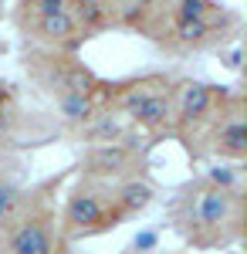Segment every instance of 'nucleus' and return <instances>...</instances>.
<instances>
[{"mask_svg": "<svg viewBox=\"0 0 247 254\" xmlns=\"http://www.w3.org/2000/svg\"><path fill=\"white\" fill-rule=\"evenodd\" d=\"M119 217L122 214L115 210V203H109L98 190L78 187L68 196V207H64V241H78V237L109 231V227H115Z\"/></svg>", "mask_w": 247, "mask_h": 254, "instance_id": "f257e3e1", "label": "nucleus"}, {"mask_svg": "<svg viewBox=\"0 0 247 254\" xmlns=\"http://www.w3.org/2000/svg\"><path fill=\"white\" fill-rule=\"evenodd\" d=\"M3 248L10 254H51L58 248L55 217L41 210V214H31L24 220H14V231L3 237Z\"/></svg>", "mask_w": 247, "mask_h": 254, "instance_id": "f03ea898", "label": "nucleus"}, {"mask_svg": "<svg viewBox=\"0 0 247 254\" xmlns=\"http://www.w3.org/2000/svg\"><path fill=\"white\" fill-rule=\"evenodd\" d=\"M237 210H241L237 190H224V187H213V183H210L207 190L196 193L190 220H196V224L207 227V231H220L224 224H234V220H237Z\"/></svg>", "mask_w": 247, "mask_h": 254, "instance_id": "7ed1b4c3", "label": "nucleus"}, {"mask_svg": "<svg viewBox=\"0 0 247 254\" xmlns=\"http://www.w3.org/2000/svg\"><path fill=\"white\" fill-rule=\"evenodd\" d=\"M88 176L95 180H122L135 170V153L129 146H122V139L115 142H95L85 156V166H81Z\"/></svg>", "mask_w": 247, "mask_h": 254, "instance_id": "20e7f679", "label": "nucleus"}, {"mask_svg": "<svg viewBox=\"0 0 247 254\" xmlns=\"http://www.w3.org/2000/svg\"><path fill=\"white\" fill-rule=\"evenodd\" d=\"M17 24L27 34H34L38 41L51 44V48H75L78 41H81V31H78L75 17L68 14V7L51 10V14H38V17H24Z\"/></svg>", "mask_w": 247, "mask_h": 254, "instance_id": "39448f33", "label": "nucleus"}, {"mask_svg": "<svg viewBox=\"0 0 247 254\" xmlns=\"http://www.w3.org/2000/svg\"><path fill=\"white\" fill-rule=\"evenodd\" d=\"M170 98H173V116L183 126H193V122L207 119L210 109H213V88L203 85V81H183L180 88L170 92Z\"/></svg>", "mask_w": 247, "mask_h": 254, "instance_id": "423d86ee", "label": "nucleus"}, {"mask_svg": "<svg viewBox=\"0 0 247 254\" xmlns=\"http://www.w3.org/2000/svg\"><path fill=\"white\" fill-rule=\"evenodd\" d=\"M213 153L220 159H244L247 156V126L237 112L220 122V129L213 136Z\"/></svg>", "mask_w": 247, "mask_h": 254, "instance_id": "0eeeda50", "label": "nucleus"}, {"mask_svg": "<svg viewBox=\"0 0 247 254\" xmlns=\"http://www.w3.org/2000/svg\"><path fill=\"white\" fill-rule=\"evenodd\" d=\"M152 187L146 183V180H139V176H122V183H119V190H115L112 196V203H115V210L122 217H129V214H139V210H146L152 203Z\"/></svg>", "mask_w": 247, "mask_h": 254, "instance_id": "6e6552de", "label": "nucleus"}, {"mask_svg": "<svg viewBox=\"0 0 247 254\" xmlns=\"http://www.w3.org/2000/svg\"><path fill=\"white\" fill-rule=\"evenodd\" d=\"M64 7H68V14L75 17L81 34H95V31H102V27L109 24V10H105L98 0H64Z\"/></svg>", "mask_w": 247, "mask_h": 254, "instance_id": "1a4fd4ad", "label": "nucleus"}, {"mask_svg": "<svg viewBox=\"0 0 247 254\" xmlns=\"http://www.w3.org/2000/svg\"><path fill=\"white\" fill-rule=\"evenodd\" d=\"M217 34V20L213 17H183L176 20V41L186 48H203Z\"/></svg>", "mask_w": 247, "mask_h": 254, "instance_id": "9d476101", "label": "nucleus"}, {"mask_svg": "<svg viewBox=\"0 0 247 254\" xmlns=\"http://www.w3.org/2000/svg\"><path fill=\"white\" fill-rule=\"evenodd\" d=\"M20 207H24V190H20L14 180H3L0 176V231H7L17 220Z\"/></svg>", "mask_w": 247, "mask_h": 254, "instance_id": "9b49d317", "label": "nucleus"}, {"mask_svg": "<svg viewBox=\"0 0 247 254\" xmlns=\"http://www.w3.org/2000/svg\"><path fill=\"white\" fill-rule=\"evenodd\" d=\"M81 136L88 142H115V139H122V122L112 116H92L81 126Z\"/></svg>", "mask_w": 247, "mask_h": 254, "instance_id": "f8f14e48", "label": "nucleus"}, {"mask_svg": "<svg viewBox=\"0 0 247 254\" xmlns=\"http://www.w3.org/2000/svg\"><path fill=\"white\" fill-rule=\"evenodd\" d=\"M217 3L213 0H180L176 3V20L183 17H213Z\"/></svg>", "mask_w": 247, "mask_h": 254, "instance_id": "ddd939ff", "label": "nucleus"}, {"mask_svg": "<svg viewBox=\"0 0 247 254\" xmlns=\"http://www.w3.org/2000/svg\"><path fill=\"white\" fill-rule=\"evenodd\" d=\"M61 7H64V0H20L17 20L38 17V14H51V10H61Z\"/></svg>", "mask_w": 247, "mask_h": 254, "instance_id": "4468645a", "label": "nucleus"}, {"mask_svg": "<svg viewBox=\"0 0 247 254\" xmlns=\"http://www.w3.org/2000/svg\"><path fill=\"white\" fill-rule=\"evenodd\" d=\"M210 183L224 187V190H237V170L234 166H217V170H210Z\"/></svg>", "mask_w": 247, "mask_h": 254, "instance_id": "2eb2a0df", "label": "nucleus"}, {"mask_svg": "<svg viewBox=\"0 0 247 254\" xmlns=\"http://www.w3.org/2000/svg\"><path fill=\"white\" fill-rule=\"evenodd\" d=\"M105 3H122V0H105Z\"/></svg>", "mask_w": 247, "mask_h": 254, "instance_id": "dca6fc26", "label": "nucleus"}]
</instances>
